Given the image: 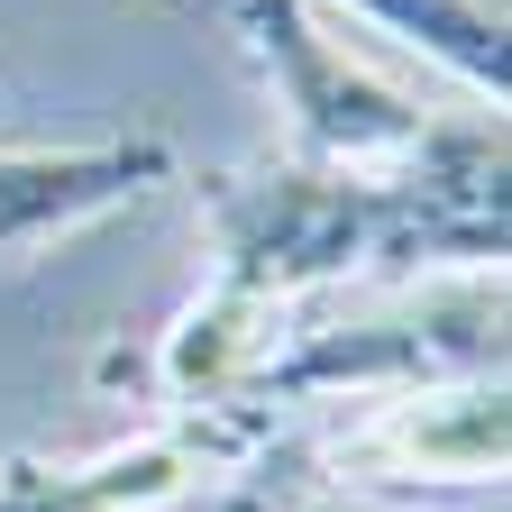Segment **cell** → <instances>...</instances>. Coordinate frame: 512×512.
Wrapping results in <instances>:
<instances>
[{"mask_svg":"<svg viewBox=\"0 0 512 512\" xmlns=\"http://www.w3.org/2000/svg\"><path fill=\"white\" fill-rule=\"evenodd\" d=\"M339 421L311 439H266L229 476L238 503L293 512L311 494H375V503H439V494H503V375H439L403 394L330 403Z\"/></svg>","mask_w":512,"mask_h":512,"instance_id":"obj_1","label":"cell"},{"mask_svg":"<svg viewBox=\"0 0 512 512\" xmlns=\"http://www.w3.org/2000/svg\"><path fill=\"white\" fill-rule=\"evenodd\" d=\"M439 375H503V266H467L458 284L403 293L366 320H284L275 348L256 357V403H366Z\"/></svg>","mask_w":512,"mask_h":512,"instance_id":"obj_2","label":"cell"},{"mask_svg":"<svg viewBox=\"0 0 512 512\" xmlns=\"http://www.w3.org/2000/svg\"><path fill=\"white\" fill-rule=\"evenodd\" d=\"M238 28L266 64V83L293 119V156L330 174H375L394 183L421 165L448 110H421L403 83H384L375 64L311 19V0H238Z\"/></svg>","mask_w":512,"mask_h":512,"instance_id":"obj_3","label":"cell"},{"mask_svg":"<svg viewBox=\"0 0 512 512\" xmlns=\"http://www.w3.org/2000/svg\"><path fill=\"white\" fill-rule=\"evenodd\" d=\"M284 430L275 403L229 394V403H183L138 439H110L92 458H19L0 476V512H174L202 485L238 476L256 448Z\"/></svg>","mask_w":512,"mask_h":512,"instance_id":"obj_4","label":"cell"},{"mask_svg":"<svg viewBox=\"0 0 512 512\" xmlns=\"http://www.w3.org/2000/svg\"><path fill=\"white\" fill-rule=\"evenodd\" d=\"M156 183H174V147L165 138H28V147H0V266L74 238L128 202H147Z\"/></svg>","mask_w":512,"mask_h":512,"instance_id":"obj_5","label":"cell"},{"mask_svg":"<svg viewBox=\"0 0 512 512\" xmlns=\"http://www.w3.org/2000/svg\"><path fill=\"white\" fill-rule=\"evenodd\" d=\"M348 10L384 37L439 55L467 92L503 101V0H348Z\"/></svg>","mask_w":512,"mask_h":512,"instance_id":"obj_6","label":"cell"},{"mask_svg":"<svg viewBox=\"0 0 512 512\" xmlns=\"http://www.w3.org/2000/svg\"><path fill=\"white\" fill-rule=\"evenodd\" d=\"M220 512H256V503H238V494H220Z\"/></svg>","mask_w":512,"mask_h":512,"instance_id":"obj_7","label":"cell"}]
</instances>
